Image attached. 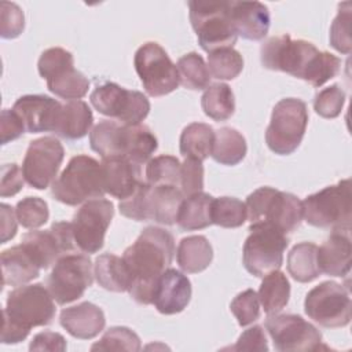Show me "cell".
Wrapping results in <instances>:
<instances>
[{
  "label": "cell",
  "mask_w": 352,
  "mask_h": 352,
  "mask_svg": "<svg viewBox=\"0 0 352 352\" xmlns=\"http://www.w3.org/2000/svg\"><path fill=\"white\" fill-rule=\"evenodd\" d=\"M25 124L14 109H4L0 117V139L1 144H7L22 136L25 132Z\"/></svg>",
  "instance_id": "obj_48"
},
{
  "label": "cell",
  "mask_w": 352,
  "mask_h": 352,
  "mask_svg": "<svg viewBox=\"0 0 352 352\" xmlns=\"http://www.w3.org/2000/svg\"><path fill=\"white\" fill-rule=\"evenodd\" d=\"M191 282L180 271L166 268L160 276L153 296V304L164 315L182 312L191 298Z\"/></svg>",
  "instance_id": "obj_20"
},
{
  "label": "cell",
  "mask_w": 352,
  "mask_h": 352,
  "mask_svg": "<svg viewBox=\"0 0 352 352\" xmlns=\"http://www.w3.org/2000/svg\"><path fill=\"white\" fill-rule=\"evenodd\" d=\"M52 197L66 205L76 206L106 194L103 183V169L95 158L89 155L73 157L62 173L52 183Z\"/></svg>",
  "instance_id": "obj_6"
},
{
  "label": "cell",
  "mask_w": 352,
  "mask_h": 352,
  "mask_svg": "<svg viewBox=\"0 0 352 352\" xmlns=\"http://www.w3.org/2000/svg\"><path fill=\"white\" fill-rule=\"evenodd\" d=\"M214 131L204 122H192L187 125L180 135V154L184 158L197 161L206 160L213 147Z\"/></svg>",
  "instance_id": "obj_31"
},
{
  "label": "cell",
  "mask_w": 352,
  "mask_h": 352,
  "mask_svg": "<svg viewBox=\"0 0 352 352\" xmlns=\"http://www.w3.org/2000/svg\"><path fill=\"white\" fill-rule=\"evenodd\" d=\"M304 311L309 319L323 327H345L352 316L351 297L344 286L326 280L307 293Z\"/></svg>",
  "instance_id": "obj_14"
},
{
  "label": "cell",
  "mask_w": 352,
  "mask_h": 352,
  "mask_svg": "<svg viewBox=\"0 0 352 352\" xmlns=\"http://www.w3.org/2000/svg\"><path fill=\"white\" fill-rule=\"evenodd\" d=\"M15 213L22 227L34 230L44 226L50 217L48 205L38 197H26L16 204Z\"/></svg>",
  "instance_id": "obj_41"
},
{
  "label": "cell",
  "mask_w": 352,
  "mask_h": 352,
  "mask_svg": "<svg viewBox=\"0 0 352 352\" xmlns=\"http://www.w3.org/2000/svg\"><path fill=\"white\" fill-rule=\"evenodd\" d=\"M63 104L47 95H23L12 106L30 133L55 132Z\"/></svg>",
  "instance_id": "obj_19"
},
{
  "label": "cell",
  "mask_w": 352,
  "mask_h": 352,
  "mask_svg": "<svg viewBox=\"0 0 352 352\" xmlns=\"http://www.w3.org/2000/svg\"><path fill=\"white\" fill-rule=\"evenodd\" d=\"M248 151L246 140L241 132L231 126H223L214 132L212 158L221 165L239 164Z\"/></svg>",
  "instance_id": "obj_30"
},
{
  "label": "cell",
  "mask_w": 352,
  "mask_h": 352,
  "mask_svg": "<svg viewBox=\"0 0 352 352\" xmlns=\"http://www.w3.org/2000/svg\"><path fill=\"white\" fill-rule=\"evenodd\" d=\"M94 124V116L84 100H69L63 104L55 135L76 140L84 138Z\"/></svg>",
  "instance_id": "obj_26"
},
{
  "label": "cell",
  "mask_w": 352,
  "mask_h": 352,
  "mask_svg": "<svg viewBox=\"0 0 352 352\" xmlns=\"http://www.w3.org/2000/svg\"><path fill=\"white\" fill-rule=\"evenodd\" d=\"M180 161L173 155L151 158L146 166V183L150 186H175L180 183Z\"/></svg>",
  "instance_id": "obj_38"
},
{
  "label": "cell",
  "mask_w": 352,
  "mask_h": 352,
  "mask_svg": "<svg viewBox=\"0 0 352 352\" xmlns=\"http://www.w3.org/2000/svg\"><path fill=\"white\" fill-rule=\"evenodd\" d=\"M308 124V109L297 98L280 99L272 109L271 121L265 131L268 148L279 155H287L300 146Z\"/></svg>",
  "instance_id": "obj_10"
},
{
  "label": "cell",
  "mask_w": 352,
  "mask_h": 352,
  "mask_svg": "<svg viewBox=\"0 0 352 352\" xmlns=\"http://www.w3.org/2000/svg\"><path fill=\"white\" fill-rule=\"evenodd\" d=\"M265 329L275 349L280 352L316 351L322 344L320 331L300 315L271 314L265 320Z\"/></svg>",
  "instance_id": "obj_18"
},
{
  "label": "cell",
  "mask_w": 352,
  "mask_h": 352,
  "mask_svg": "<svg viewBox=\"0 0 352 352\" xmlns=\"http://www.w3.org/2000/svg\"><path fill=\"white\" fill-rule=\"evenodd\" d=\"M89 144L102 158L125 157L140 166L158 147L157 138L148 126L125 125L111 120H103L92 128Z\"/></svg>",
  "instance_id": "obj_4"
},
{
  "label": "cell",
  "mask_w": 352,
  "mask_h": 352,
  "mask_svg": "<svg viewBox=\"0 0 352 352\" xmlns=\"http://www.w3.org/2000/svg\"><path fill=\"white\" fill-rule=\"evenodd\" d=\"M92 263L88 256L70 253L62 256L47 278L45 286L52 298L65 305L80 298L92 285Z\"/></svg>",
  "instance_id": "obj_15"
},
{
  "label": "cell",
  "mask_w": 352,
  "mask_h": 352,
  "mask_svg": "<svg viewBox=\"0 0 352 352\" xmlns=\"http://www.w3.org/2000/svg\"><path fill=\"white\" fill-rule=\"evenodd\" d=\"M208 69L217 80H234L243 69L242 55L232 47L220 48L208 55Z\"/></svg>",
  "instance_id": "obj_39"
},
{
  "label": "cell",
  "mask_w": 352,
  "mask_h": 352,
  "mask_svg": "<svg viewBox=\"0 0 352 352\" xmlns=\"http://www.w3.org/2000/svg\"><path fill=\"white\" fill-rule=\"evenodd\" d=\"M183 192L175 186H150L140 182L135 191L125 199H121L118 209L122 216L136 221H157L172 226L176 223L177 212Z\"/></svg>",
  "instance_id": "obj_5"
},
{
  "label": "cell",
  "mask_w": 352,
  "mask_h": 352,
  "mask_svg": "<svg viewBox=\"0 0 352 352\" xmlns=\"http://www.w3.org/2000/svg\"><path fill=\"white\" fill-rule=\"evenodd\" d=\"M72 67H74V59H73L72 52H69L60 47H52V48L45 50L40 55L38 63H37L38 74L45 81L59 76L60 73H63Z\"/></svg>",
  "instance_id": "obj_42"
},
{
  "label": "cell",
  "mask_w": 352,
  "mask_h": 352,
  "mask_svg": "<svg viewBox=\"0 0 352 352\" xmlns=\"http://www.w3.org/2000/svg\"><path fill=\"white\" fill-rule=\"evenodd\" d=\"M351 199V182L344 179L308 195L302 201V219L314 227L348 232L352 220Z\"/></svg>",
  "instance_id": "obj_8"
},
{
  "label": "cell",
  "mask_w": 352,
  "mask_h": 352,
  "mask_svg": "<svg viewBox=\"0 0 352 352\" xmlns=\"http://www.w3.org/2000/svg\"><path fill=\"white\" fill-rule=\"evenodd\" d=\"M177 73L180 84L184 88L199 91L206 89L210 82V72L204 58L197 52H188L177 60Z\"/></svg>",
  "instance_id": "obj_35"
},
{
  "label": "cell",
  "mask_w": 352,
  "mask_h": 352,
  "mask_svg": "<svg viewBox=\"0 0 352 352\" xmlns=\"http://www.w3.org/2000/svg\"><path fill=\"white\" fill-rule=\"evenodd\" d=\"M89 100L100 114L125 125L142 124L150 111V102L146 95L139 91L125 89L110 81L98 85L92 91Z\"/></svg>",
  "instance_id": "obj_13"
},
{
  "label": "cell",
  "mask_w": 352,
  "mask_h": 352,
  "mask_svg": "<svg viewBox=\"0 0 352 352\" xmlns=\"http://www.w3.org/2000/svg\"><path fill=\"white\" fill-rule=\"evenodd\" d=\"M351 11L352 6L349 1L340 4L337 16L334 18L330 28V44L334 50L341 54H351L352 40H351Z\"/></svg>",
  "instance_id": "obj_43"
},
{
  "label": "cell",
  "mask_w": 352,
  "mask_h": 352,
  "mask_svg": "<svg viewBox=\"0 0 352 352\" xmlns=\"http://www.w3.org/2000/svg\"><path fill=\"white\" fill-rule=\"evenodd\" d=\"M230 309L236 318L239 326H248L260 316L258 296L253 289L243 290L230 304Z\"/></svg>",
  "instance_id": "obj_45"
},
{
  "label": "cell",
  "mask_w": 352,
  "mask_h": 352,
  "mask_svg": "<svg viewBox=\"0 0 352 352\" xmlns=\"http://www.w3.org/2000/svg\"><path fill=\"white\" fill-rule=\"evenodd\" d=\"M248 219L245 202L234 197L213 198L212 223L224 228L241 227Z\"/></svg>",
  "instance_id": "obj_37"
},
{
  "label": "cell",
  "mask_w": 352,
  "mask_h": 352,
  "mask_svg": "<svg viewBox=\"0 0 352 352\" xmlns=\"http://www.w3.org/2000/svg\"><path fill=\"white\" fill-rule=\"evenodd\" d=\"M232 351H268L267 338L261 326L256 324L246 329L238 338L236 344L231 348Z\"/></svg>",
  "instance_id": "obj_50"
},
{
  "label": "cell",
  "mask_w": 352,
  "mask_h": 352,
  "mask_svg": "<svg viewBox=\"0 0 352 352\" xmlns=\"http://www.w3.org/2000/svg\"><path fill=\"white\" fill-rule=\"evenodd\" d=\"M179 188L184 198L204 188V166L201 161L186 158L180 166V183Z\"/></svg>",
  "instance_id": "obj_47"
},
{
  "label": "cell",
  "mask_w": 352,
  "mask_h": 352,
  "mask_svg": "<svg viewBox=\"0 0 352 352\" xmlns=\"http://www.w3.org/2000/svg\"><path fill=\"white\" fill-rule=\"evenodd\" d=\"M175 254L173 235L161 227L144 228L125 249L122 260L131 274L128 293L139 304H153L155 285Z\"/></svg>",
  "instance_id": "obj_2"
},
{
  "label": "cell",
  "mask_w": 352,
  "mask_h": 352,
  "mask_svg": "<svg viewBox=\"0 0 352 352\" xmlns=\"http://www.w3.org/2000/svg\"><path fill=\"white\" fill-rule=\"evenodd\" d=\"M63 157V146L56 138L43 136L32 140L22 162L26 183L37 190L47 188L54 183Z\"/></svg>",
  "instance_id": "obj_17"
},
{
  "label": "cell",
  "mask_w": 352,
  "mask_h": 352,
  "mask_svg": "<svg viewBox=\"0 0 352 352\" xmlns=\"http://www.w3.org/2000/svg\"><path fill=\"white\" fill-rule=\"evenodd\" d=\"M248 219L250 226H272L285 234L293 232L302 220V201L294 194L260 187L246 198Z\"/></svg>",
  "instance_id": "obj_7"
},
{
  "label": "cell",
  "mask_w": 352,
  "mask_h": 352,
  "mask_svg": "<svg viewBox=\"0 0 352 352\" xmlns=\"http://www.w3.org/2000/svg\"><path fill=\"white\" fill-rule=\"evenodd\" d=\"M133 63L143 88L150 96L168 95L180 84L176 65L158 43L147 41L140 45L135 52Z\"/></svg>",
  "instance_id": "obj_12"
},
{
  "label": "cell",
  "mask_w": 352,
  "mask_h": 352,
  "mask_svg": "<svg viewBox=\"0 0 352 352\" xmlns=\"http://www.w3.org/2000/svg\"><path fill=\"white\" fill-rule=\"evenodd\" d=\"M351 239L345 231H333L318 248L320 272L331 276H345L351 271Z\"/></svg>",
  "instance_id": "obj_25"
},
{
  "label": "cell",
  "mask_w": 352,
  "mask_h": 352,
  "mask_svg": "<svg viewBox=\"0 0 352 352\" xmlns=\"http://www.w3.org/2000/svg\"><path fill=\"white\" fill-rule=\"evenodd\" d=\"M230 18L236 34L252 41L263 40L271 23L270 11L260 1H230Z\"/></svg>",
  "instance_id": "obj_21"
},
{
  "label": "cell",
  "mask_w": 352,
  "mask_h": 352,
  "mask_svg": "<svg viewBox=\"0 0 352 352\" xmlns=\"http://www.w3.org/2000/svg\"><path fill=\"white\" fill-rule=\"evenodd\" d=\"M213 197L206 192H195L186 197L179 208L176 223L183 231H195L209 227L212 223Z\"/></svg>",
  "instance_id": "obj_28"
},
{
  "label": "cell",
  "mask_w": 352,
  "mask_h": 352,
  "mask_svg": "<svg viewBox=\"0 0 352 352\" xmlns=\"http://www.w3.org/2000/svg\"><path fill=\"white\" fill-rule=\"evenodd\" d=\"M114 206L109 199L95 198L84 202L74 213L72 230L78 250L96 253L103 248L106 231L111 223Z\"/></svg>",
  "instance_id": "obj_16"
},
{
  "label": "cell",
  "mask_w": 352,
  "mask_h": 352,
  "mask_svg": "<svg viewBox=\"0 0 352 352\" xmlns=\"http://www.w3.org/2000/svg\"><path fill=\"white\" fill-rule=\"evenodd\" d=\"M103 183L104 190L114 198L125 199L136 188L140 180V165L132 162L125 157L103 158Z\"/></svg>",
  "instance_id": "obj_22"
},
{
  "label": "cell",
  "mask_w": 352,
  "mask_h": 352,
  "mask_svg": "<svg viewBox=\"0 0 352 352\" xmlns=\"http://www.w3.org/2000/svg\"><path fill=\"white\" fill-rule=\"evenodd\" d=\"M30 351H65L66 340L55 331H41L33 337L29 345Z\"/></svg>",
  "instance_id": "obj_51"
},
{
  "label": "cell",
  "mask_w": 352,
  "mask_h": 352,
  "mask_svg": "<svg viewBox=\"0 0 352 352\" xmlns=\"http://www.w3.org/2000/svg\"><path fill=\"white\" fill-rule=\"evenodd\" d=\"M257 296L265 314L271 315L282 311L290 297V283L286 275L276 270L263 276Z\"/></svg>",
  "instance_id": "obj_33"
},
{
  "label": "cell",
  "mask_w": 352,
  "mask_h": 352,
  "mask_svg": "<svg viewBox=\"0 0 352 352\" xmlns=\"http://www.w3.org/2000/svg\"><path fill=\"white\" fill-rule=\"evenodd\" d=\"M25 28V15L15 3L3 1L0 4V34L3 38L18 37Z\"/></svg>",
  "instance_id": "obj_46"
},
{
  "label": "cell",
  "mask_w": 352,
  "mask_h": 352,
  "mask_svg": "<svg viewBox=\"0 0 352 352\" xmlns=\"http://www.w3.org/2000/svg\"><path fill=\"white\" fill-rule=\"evenodd\" d=\"M54 301L41 283L16 286L10 292L3 309L1 342L18 344L29 336L32 327L50 324L55 316Z\"/></svg>",
  "instance_id": "obj_3"
},
{
  "label": "cell",
  "mask_w": 352,
  "mask_h": 352,
  "mask_svg": "<svg viewBox=\"0 0 352 352\" xmlns=\"http://www.w3.org/2000/svg\"><path fill=\"white\" fill-rule=\"evenodd\" d=\"M62 327L74 338H95L106 324L103 311L88 301L62 309L59 316Z\"/></svg>",
  "instance_id": "obj_23"
},
{
  "label": "cell",
  "mask_w": 352,
  "mask_h": 352,
  "mask_svg": "<svg viewBox=\"0 0 352 352\" xmlns=\"http://www.w3.org/2000/svg\"><path fill=\"white\" fill-rule=\"evenodd\" d=\"M201 106L209 118L214 121L228 120L235 110L232 89L224 82L209 85L201 98Z\"/></svg>",
  "instance_id": "obj_34"
},
{
  "label": "cell",
  "mask_w": 352,
  "mask_h": 352,
  "mask_svg": "<svg viewBox=\"0 0 352 352\" xmlns=\"http://www.w3.org/2000/svg\"><path fill=\"white\" fill-rule=\"evenodd\" d=\"M213 258V249L209 241L202 235L186 236L179 242L176 260L182 271L197 274L209 267Z\"/></svg>",
  "instance_id": "obj_29"
},
{
  "label": "cell",
  "mask_w": 352,
  "mask_h": 352,
  "mask_svg": "<svg viewBox=\"0 0 352 352\" xmlns=\"http://www.w3.org/2000/svg\"><path fill=\"white\" fill-rule=\"evenodd\" d=\"M0 216H1V243H6L7 241L12 239L16 234V213L14 209L7 205H0Z\"/></svg>",
  "instance_id": "obj_52"
},
{
  "label": "cell",
  "mask_w": 352,
  "mask_h": 352,
  "mask_svg": "<svg viewBox=\"0 0 352 352\" xmlns=\"http://www.w3.org/2000/svg\"><path fill=\"white\" fill-rule=\"evenodd\" d=\"M344 103L345 92L337 84H333L315 95L314 109L323 118H336L341 114Z\"/></svg>",
  "instance_id": "obj_44"
},
{
  "label": "cell",
  "mask_w": 352,
  "mask_h": 352,
  "mask_svg": "<svg viewBox=\"0 0 352 352\" xmlns=\"http://www.w3.org/2000/svg\"><path fill=\"white\" fill-rule=\"evenodd\" d=\"M249 236L243 243L242 261L246 271L257 278L280 268L283 253L289 245V239L280 230L258 224L249 226Z\"/></svg>",
  "instance_id": "obj_11"
},
{
  "label": "cell",
  "mask_w": 352,
  "mask_h": 352,
  "mask_svg": "<svg viewBox=\"0 0 352 352\" xmlns=\"http://www.w3.org/2000/svg\"><path fill=\"white\" fill-rule=\"evenodd\" d=\"M23 173L16 164H6L1 166L0 195L3 198L18 194L23 187Z\"/></svg>",
  "instance_id": "obj_49"
},
{
  "label": "cell",
  "mask_w": 352,
  "mask_h": 352,
  "mask_svg": "<svg viewBox=\"0 0 352 352\" xmlns=\"http://www.w3.org/2000/svg\"><path fill=\"white\" fill-rule=\"evenodd\" d=\"M94 276L99 286L106 290L121 293L131 286V274L122 257L113 253H103L95 260Z\"/></svg>",
  "instance_id": "obj_27"
},
{
  "label": "cell",
  "mask_w": 352,
  "mask_h": 352,
  "mask_svg": "<svg viewBox=\"0 0 352 352\" xmlns=\"http://www.w3.org/2000/svg\"><path fill=\"white\" fill-rule=\"evenodd\" d=\"M260 58L265 69L285 72L312 87L323 85L336 77L341 67L336 55L319 51L309 41L293 40L289 34L268 38L260 48Z\"/></svg>",
  "instance_id": "obj_1"
},
{
  "label": "cell",
  "mask_w": 352,
  "mask_h": 352,
  "mask_svg": "<svg viewBox=\"0 0 352 352\" xmlns=\"http://www.w3.org/2000/svg\"><path fill=\"white\" fill-rule=\"evenodd\" d=\"M47 88L56 96L67 100H80L89 88L88 78L74 67L67 69L59 76L47 80Z\"/></svg>",
  "instance_id": "obj_36"
},
{
  "label": "cell",
  "mask_w": 352,
  "mask_h": 352,
  "mask_svg": "<svg viewBox=\"0 0 352 352\" xmlns=\"http://www.w3.org/2000/svg\"><path fill=\"white\" fill-rule=\"evenodd\" d=\"M188 8L191 26L204 51L213 52L235 44L238 34L230 18V1L191 0Z\"/></svg>",
  "instance_id": "obj_9"
},
{
  "label": "cell",
  "mask_w": 352,
  "mask_h": 352,
  "mask_svg": "<svg viewBox=\"0 0 352 352\" xmlns=\"http://www.w3.org/2000/svg\"><path fill=\"white\" fill-rule=\"evenodd\" d=\"M41 265L34 254L21 242L1 252L3 285L22 286L40 275Z\"/></svg>",
  "instance_id": "obj_24"
},
{
  "label": "cell",
  "mask_w": 352,
  "mask_h": 352,
  "mask_svg": "<svg viewBox=\"0 0 352 352\" xmlns=\"http://www.w3.org/2000/svg\"><path fill=\"white\" fill-rule=\"evenodd\" d=\"M287 271L294 280L301 283L316 279L322 274L318 265V246L312 242L294 245L287 254Z\"/></svg>",
  "instance_id": "obj_32"
},
{
  "label": "cell",
  "mask_w": 352,
  "mask_h": 352,
  "mask_svg": "<svg viewBox=\"0 0 352 352\" xmlns=\"http://www.w3.org/2000/svg\"><path fill=\"white\" fill-rule=\"evenodd\" d=\"M142 344L139 336L128 327H110L103 337L91 346V351H140Z\"/></svg>",
  "instance_id": "obj_40"
}]
</instances>
